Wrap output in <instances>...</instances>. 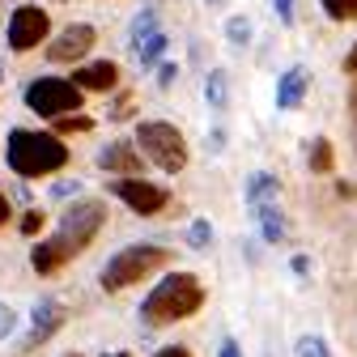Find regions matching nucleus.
<instances>
[{
	"label": "nucleus",
	"instance_id": "f257e3e1",
	"mask_svg": "<svg viewBox=\"0 0 357 357\" xmlns=\"http://www.w3.org/2000/svg\"><path fill=\"white\" fill-rule=\"evenodd\" d=\"M102 226H107V204H102V200H77V204L60 217V230H56L47 243H38V247L30 251V268H34L38 277L60 273L73 255H81L89 243L98 238Z\"/></svg>",
	"mask_w": 357,
	"mask_h": 357
},
{
	"label": "nucleus",
	"instance_id": "f03ea898",
	"mask_svg": "<svg viewBox=\"0 0 357 357\" xmlns=\"http://www.w3.org/2000/svg\"><path fill=\"white\" fill-rule=\"evenodd\" d=\"M64 162H68V149L52 132H26V128L9 132V170L13 174H22V178L56 174V170H64Z\"/></svg>",
	"mask_w": 357,
	"mask_h": 357
},
{
	"label": "nucleus",
	"instance_id": "7ed1b4c3",
	"mask_svg": "<svg viewBox=\"0 0 357 357\" xmlns=\"http://www.w3.org/2000/svg\"><path fill=\"white\" fill-rule=\"evenodd\" d=\"M200 302H204V285H200L192 273H170V277H162L158 289L145 298L141 315H145V324H174V319L196 315Z\"/></svg>",
	"mask_w": 357,
	"mask_h": 357
},
{
	"label": "nucleus",
	"instance_id": "20e7f679",
	"mask_svg": "<svg viewBox=\"0 0 357 357\" xmlns=\"http://www.w3.org/2000/svg\"><path fill=\"white\" fill-rule=\"evenodd\" d=\"M162 264H170V251H166V247L137 243V247H123L119 255H111L98 281H102V289H107V294H119V289H128V285H137L141 277L158 273Z\"/></svg>",
	"mask_w": 357,
	"mask_h": 357
},
{
	"label": "nucleus",
	"instance_id": "39448f33",
	"mask_svg": "<svg viewBox=\"0 0 357 357\" xmlns=\"http://www.w3.org/2000/svg\"><path fill=\"white\" fill-rule=\"evenodd\" d=\"M137 145L166 174H178V170L188 166V141H183V132H178L174 123H166V119H145L137 128Z\"/></svg>",
	"mask_w": 357,
	"mask_h": 357
},
{
	"label": "nucleus",
	"instance_id": "423d86ee",
	"mask_svg": "<svg viewBox=\"0 0 357 357\" xmlns=\"http://www.w3.org/2000/svg\"><path fill=\"white\" fill-rule=\"evenodd\" d=\"M81 98H85V94H81L73 81H64V77H38V81L26 85V107H30L34 115H47V119L73 115V111L81 107Z\"/></svg>",
	"mask_w": 357,
	"mask_h": 357
},
{
	"label": "nucleus",
	"instance_id": "0eeeda50",
	"mask_svg": "<svg viewBox=\"0 0 357 357\" xmlns=\"http://www.w3.org/2000/svg\"><path fill=\"white\" fill-rule=\"evenodd\" d=\"M111 196H119L132 213H141V217H153V213H162L166 208V188H158V183H145V178H115L111 183Z\"/></svg>",
	"mask_w": 357,
	"mask_h": 357
},
{
	"label": "nucleus",
	"instance_id": "6e6552de",
	"mask_svg": "<svg viewBox=\"0 0 357 357\" xmlns=\"http://www.w3.org/2000/svg\"><path fill=\"white\" fill-rule=\"evenodd\" d=\"M47 30H52L47 13H43L38 5H22L9 17V47L13 52H30V47H38V43L47 38Z\"/></svg>",
	"mask_w": 357,
	"mask_h": 357
},
{
	"label": "nucleus",
	"instance_id": "1a4fd4ad",
	"mask_svg": "<svg viewBox=\"0 0 357 357\" xmlns=\"http://www.w3.org/2000/svg\"><path fill=\"white\" fill-rule=\"evenodd\" d=\"M94 26H85V22H73L64 26L52 43H47V60L52 64H73V60H85V52L94 47Z\"/></svg>",
	"mask_w": 357,
	"mask_h": 357
},
{
	"label": "nucleus",
	"instance_id": "9d476101",
	"mask_svg": "<svg viewBox=\"0 0 357 357\" xmlns=\"http://www.w3.org/2000/svg\"><path fill=\"white\" fill-rule=\"evenodd\" d=\"M64 306L56 298H38L34 310H30V344H43V340H52L60 328H64Z\"/></svg>",
	"mask_w": 357,
	"mask_h": 357
},
{
	"label": "nucleus",
	"instance_id": "9b49d317",
	"mask_svg": "<svg viewBox=\"0 0 357 357\" xmlns=\"http://www.w3.org/2000/svg\"><path fill=\"white\" fill-rule=\"evenodd\" d=\"M98 166L111 170V174H128V178H141V153L132 141H111L102 153H98Z\"/></svg>",
	"mask_w": 357,
	"mask_h": 357
},
{
	"label": "nucleus",
	"instance_id": "f8f14e48",
	"mask_svg": "<svg viewBox=\"0 0 357 357\" xmlns=\"http://www.w3.org/2000/svg\"><path fill=\"white\" fill-rule=\"evenodd\" d=\"M306 85H310V77H306V68H302V64L285 68V73H281V81H277V107H281V111H294V107H302V98H306Z\"/></svg>",
	"mask_w": 357,
	"mask_h": 357
},
{
	"label": "nucleus",
	"instance_id": "ddd939ff",
	"mask_svg": "<svg viewBox=\"0 0 357 357\" xmlns=\"http://www.w3.org/2000/svg\"><path fill=\"white\" fill-rule=\"evenodd\" d=\"M115 81H119V68H115L111 60L85 64V68H77V73H73V85H77V89H98V94L115 89Z\"/></svg>",
	"mask_w": 357,
	"mask_h": 357
},
{
	"label": "nucleus",
	"instance_id": "4468645a",
	"mask_svg": "<svg viewBox=\"0 0 357 357\" xmlns=\"http://www.w3.org/2000/svg\"><path fill=\"white\" fill-rule=\"evenodd\" d=\"M243 196H247V213H251V208H259V204H277V196H281V183H277V174H268V170H255V174L247 178Z\"/></svg>",
	"mask_w": 357,
	"mask_h": 357
},
{
	"label": "nucleus",
	"instance_id": "2eb2a0df",
	"mask_svg": "<svg viewBox=\"0 0 357 357\" xmlns=\"http://www.w3.org/2000/svg\"><path fill=\"white\" fill-rule=\"evenodd\" d=\"M204 102H208L213 111H226V107H230V73H226V68H213V73L204 77Z\"/></svg>",
	"mask_w": 357,
	"mask_h": 357
},
{
	"label": "nucleus",
	"instance_id": "dca6fc26",
	"mask_svg": "<svg viewBox=\"0 0 357 357\" xmlns=\"http://www.w3.org/2000/svg\"><path fill=\"white\" fill-rule=\"evenodd\" d=\"M251 217L259 221L264 243H281V238H285V217H281L277 204H259V208H251Z\"/></svg>",
	"mask_w": 357,
	"mask_h": 357
},
{
	"label": "nucleus",
	"instance_id": "f3484780",
	"mask_svg": "<svg viewBox=\"0 0 357 357\" xmlns=\"http://www.w3.org/2000/svg\"><path fill=\"white\" fill-rule=\"evenodd\" d=\"M153 34H158V9H141L137 17H132V30H128V43H132V52H137L145 38H153Z\"/></svg>",
	"mask_w": 357,
	"mask_h": 357
},
{
	"label": "nucleus",
	"instance_id": "a211bd4d",
	"mask_svg": "<svg viewBox=\"0 0 357 357\" xmlns=\"http://www.w3.org/2000/svg\"><path fill=\"white\" fill-rule=\"evenodd\" d=\"M166 43H170V38H166V30H158L153 38H145L141 47H137V60H141L145 68H153V64L162 60V52H166Z\"/></svg>",
	"mask_w": 357,
	"mask_h": 357
},
{
	"label": "nucleus",
	"instance_id": "6ab92c4d",
	"mask_svg": "<svg viewBox=\"0 0 357 357\" xmlns=\"http://www.w3.org/2000/svg\"><path fill=\"white\" fill-rule=\"evenodd\" d=\"M310 170H319V174H328L332 170V141L328 137H315V141H310Z\"/></svg>",
	"mask_w": 357,
	"mask_h": 357
},
{
	"label": "nucleus",
	"instance_id": "aec40b11",
	"mask_svg": "<svg viewBox=\"0 0 357 357\" xmlns=\"http://www.w3.org/2000/svg\"><path fill=\"white\" fill-rule=\"evenodd\" d=\"M251 34H255V30H251V17H230V22H226V38L234 43V47H247Z\"/></svg>",
	"mask_w": 357,
	"mask_h": 357
},
{
	"label": "nucleus",
	"instance_id": "412c9836",
	"mask_svg": "<svg viewBox=\"0 0 357 357\" xmlns=\"http://www.w3.org/2000/svg\"><path fill=\"white\" fill-rule=\"evenodd\" d=\"M324 13L332 22H353L357 17V0H324Z\"/></svg>",
	"mask_w": 357,
	"mask_h": 357
},
{
	"label": "nucleus",
	"instance_id": "4be33fe9",
	"mask_svg": "<svg viewBox=\"0 0 357 357\" xmlns=\"http://www.w3.org/2000/svg\"><path fill=\"white\" fill-rule=\"evenodd\" d=\"M188 243H192L196 251H204V247L213 243V226H208L204 217H196V221H192V230H188Z\"/></svg>",
	"mask_w": 357,
	"mask_h": 357
},
{
	"label": "nucleus",
	"instance_id": "5701e85b",
	"mask_svg": "<svg viewBox=\"0 0 357 357\" xmlns=\"http://www.w3.org/2000/svg\"><path fill=\"white\" fill-rule=\"evenodd\" d=\"M294 353H298V357H332V353H328V344H324L319 336H302V340L294 344Z\"/></svg>",
	"mask_w": 357,
	"mask_h": 357
},
{
	"label": "nucleus",
	"instance_id": "b1692460",
	"mask_svg": "<svg viewBox=\"0 0 357 357\" xmlns=\"http://www.w3.org/2000/svg\"><path fill=\"white\" fill-rule=\"evenodd\" d=\"M56 128H60V132H89V128H94V119H85V115H64V119H56Z\"/></svg>",
	"mask_w": 357,
	"mask_h": 357
},
{
	"label": "nucleus",
	"instance_id": "393cba45",
	"mask_svg": "<svg viewBox=\"0 0 357 357\" xmlns=\"http://www.w3.org/2000/svg\"><path fill=\"white\" fill-rule=\"evenodd\" d=\"M13 332H17V315H13L9 306H0V340H9Z\"/></svg>",
	"mask_w": 357,
	"mask_h": 357
},
{
	"label": "nucleus",
	"instance_id": "a878e982",
	"mask_svg": "<svg viewBox=\"0 0 357 357\" xmlns=\"http://www.w3.org/2000/svg\"><path fill=\"white\" fill-rule=\"evenodd\" d=\"M38 230H43V208H30V213L22 217V234H30V238H34Z\"/></svg>",
	"mask_w": 357,
	"mask_h": 357
},
{
	"label": "nucleus",
	"instance_id": "bb28decb",
	"mask_svg": "<svg viewBox=\"0 0 357 357\" xmlns=\"http://www.w3.org/2000/svg\"><path fill=\"white\" fill-rule=\"evenodd\" d=\"M273 9H277L281 26H294V0H273Z\"/></svg>",
	"mask_w": 357,
	"mask_h": 357
},
{
	"label": "nucleus",
	"instance_id": "cd10ccee",
	"mask_svg": "<svg viewBox=\"0 0 357 357\" xmlns=\"http://www.w3.org/2000/svg\"><path fill=\"white\" fill-rule=\"evenodd\" d=\"M77 192H81V183H77V178H73V183L64 178V183H56V188H52V196H56V200H68V196H77Z\"/></svg>",
	"mask_w": 357,
	"mask_h": 357
},
{
	"label": "nucleus",
	"instance_id": "c85d7f7f",
	"mask_svg": "<svg viewBox=\"0 0 357 357\" xmlns=\"http://www.w3.org/2000/svg\"><path fill=\"white\" fill-rule=\"evenodd\" d=\"M174 77H178V64H162V68H158V85H162V89H170Z\"/></svg>",
	"mask_w": 357,
	"mask_h": 357
},
{
	"label": "nucleus",
	"instance_id": "c756f323",
	"mask_svg": "<svg viewBox=\"0 0 357 357\" xmlns=\"http://www.w3.org/2000/svg\"><path fill=\"white\" fill-rule=\"evenodd\" d=\"M153 357H192V353H188L183 344H166V349H158Z\"/></svg>",
	"mask_w": 357,
	"mask_h": 357
},
{
	"label": "nucleus",
	"instance_id": "7c9ffc66",
	"mask_svg": "<svg viewBox=\"0 0 357 357\" xmlns=\"http://www.w3.org/2000/svg\"><path fill=\"white\" fill-rule=\"evenodd\" d=\"M208 149H213V153H221V149H226V132H221V128H217L213 137H208Z\"/></svg>",
	"mask_w": 357,
	"mask_h": 357
},
{
	"label": "nucleus",
	"instance_id": "2f4dec72",
	"mask_svg": "<svg viewBox=\"0 0 357 357\" xmlns=\"http://www.w3.org/2000/svg\"><path fill=\"white\" fill-rule=\"evenodd\" d=\"M294 273H298V277L310 273V259H306V255H294Z\"/></svg>",
	"mask_w": 357,
	"mask_h": 357
},
{
	"label": "nucleus",
	"instance_id": "473e14b6",
	"mask_svg": "<svg viewBox=\"0 0 357 357\" xmlns=\"http://www.w3.org/2000/svg\"><path fill=\"white\" fill-rule=\"evenodd\" d=\"M221 357H243V353H238V344H234V340H226V344H221Z\"/></svg>",
	"mask_w": 357,
	"mask_h": 357
},
{
	"label": "nucleus",
	"instance_id": "72a5a7b5",
	"mask_svg": "<svg viewBox=\"0 0 357 357\" xmlns=\"http://www.w3.org/2000/svg\"><path fill=\"white\" fill-rule=\"evenodd\" d=\"M9 221V196H0V226Z\"/></svg>",
	"mask_w": 357,
	"mask_h": 357
},
{
	"label": "nucleus",
	"instance_id": "f704fd0d",
	"mask_svg": "<svg viewBox=\"0 0 357 357\" xmlns=\"http://www.w3.org/2000/svg\"><path fill=\"white\" fill-rule=\"evenodd\" d=\"M344 68H349V73H357V47L349 52V60H344Z\"/></svg>",
	"mask_w": 357,
	"mask_h": 357
},
{
	"label": "nucleus",
	"instance_id": "c9c22d12",
	"mask_svg": "<svg viewBox=\"0 0 357 357\" xmlns=\"http://www.w3.org/2000/svg\"><path fill=\"white\" fill-rule=\"evenodd\" d=\"M204 5H208V9H221V5H230V0H204Z\"/></svg>",
	"mask_w": 357,
	"mask_h": 357
},
{
	"label": "nucleus",
	"instance_id": "e433bc0d",
	"mask_svg": "<svg viewBox=\"0 0 357 357\" xmlns=\"http://www.w3.org/2000/svg\"><path fill=\"white\" fill-rule=\"evenodd\" d=\"M107 357H128V353H107Z\"/></svg>",
	"mask_w": 357,
	"mask_h": 357
},
{
	"label": "nucleus",
	"instance_id": "4c0bfd02",
	"mask_svg": "<svg viewBox=\"0 0 357 357\" xmlns=\"http://www.w3.org/2000/svg\"><path fill=\"white\" fill-rule=\"evenodd\" d=\"M64 357H81V353H64Z\"/></svg>",
	"mask_w": 357,
	"mask_h": 357
},
{
	"label": "nucleus",
	"instance_id": "58836bf2",
	"mask_svg": "<svg viewBox=\"0 0 357 357\" xmlns=\"http://www.w3.org/2000/svg\"><path fill=\"white\" fill-rule=\"evenodd\" d=\"M0 81H5V68H0Z\"/></svg>",
	"mask_w": 357,
	"mask_h": 357
}]
</instances>
